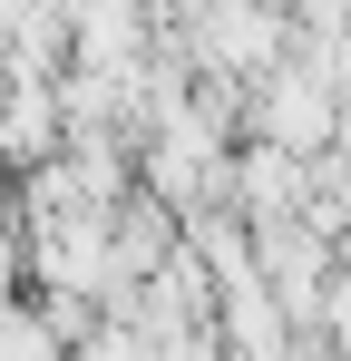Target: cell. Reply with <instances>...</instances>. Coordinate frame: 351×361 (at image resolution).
<instances>
[{
    "mask_svg": "<svg viewBox=\"0 0 351 361\" xmlns=\"http://www.w3.org/2000/svg\"><path fill=\"white\" fill-rule=\"evenodd\" d=\"M0 361H68V342H58V322L49 312H0Z\"/></svg>",
    "mask_w": 351,
    "mask_h": 361,
    "instance_id": "1",
    "label": "cell"
}]
</instances>
